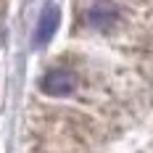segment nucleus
<instances>
[{"instance_id":"1","label":"nucleus","mask_w":153,"mask_h":153,"mask_svg":"<svg viewBox=\"0 0 153 153\" xmlns=\"http://www.w3.org/2000/svg\"><path fill=\"white\" fill-rule=\"evenodd\" d=\"M58 21H61V13H58V5L56 3H45V8H42V13L37 19V27H34V48H45L50 40H53V34L58 29Z\"/></svg>"},{"instance_id":"2","label":"nucleus","mask_w":153,"mask_h":153,"mask_svg":"<svg viewBox=\"0 0 153 153\" xmlns=\"http://www.w3.org/2000/svg\"><path fill=\"white\" fill-rule=\"evenodd\" d=\"M76 79L71 71H63V69H53V71H48L42 76V90L48 95H69V92L74 90Z\"/></svg>"},{"instance_id":"3","label":"nucleus","mask_w":153,"mask_h":153,"mask_svg":"<svg viewBox=\"0 0 153 153\" xmlns=\"http://www.w3.org/2000/svg\"><path fill=\"white\" fill-rule=\"evenodd\" d=\"M116 19H119L116 8L108 5V3H98V5H92L87 11V24L95 27V29H111L116 24Z\"/></svg>"}]
</instances>
